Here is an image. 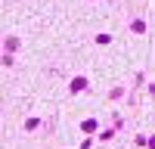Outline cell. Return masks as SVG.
Instances as JSON below:
<instances>
[{
	"instance_id": "2",
	"label": "cell",
	"mask_w": 155,
	"mask_h": 149,
	"mask_svg": "<svg viewBox=\"0 0 155 149\" xmlns=\"http://www.w3.org/2000/svg\"><path fill=\"white\" fill-rule=\"evenodd\" d=\"M130 28L140 34V31H146V22H143V19H134V22H130Z\"/></svg>"
},
{
	"instance_id": "1",
	"label": "cell",
	"mask_w": 155,
	"mask_h": 149,
	"mask_svg": "<svg viewBox=\"0 0 155 149\" xmlns=\"http://www.w3.org/2000/svg\"><path fill=\"white\" fill-rule=\"evenodd\" d=\"M84 87H87V78H74V81H71V90H74V93L84 90Z\"/></svg>"
},
{
	"instance_id": "3",
	"label": "cell",
	"mask_w": 155,
	"mask_h": 149,
	"mask_svg": "<svg viewBox=\"0 0 155 149\" xmlns=\"http://www.w3.org/2000/svg\"><path fill=\"white\" fill-rule=\"evenodd\" d=\"M152 96H155V87H152Z\"/></svg>"
}]
</instances>
